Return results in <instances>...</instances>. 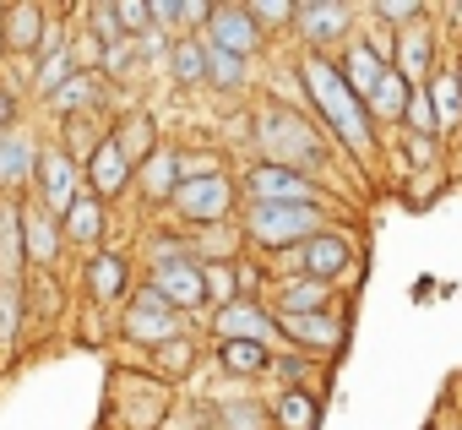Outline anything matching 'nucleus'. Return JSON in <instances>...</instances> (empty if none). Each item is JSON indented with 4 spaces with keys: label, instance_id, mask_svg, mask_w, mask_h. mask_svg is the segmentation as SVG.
<instances>
[{
    "label": "nucleus",
    "instance_id": "f257e3e1",
    "mask_svg": "<svg viewBox=\"0 0 462 430\" xmlns=\"http://www.w3.org/2000/svg\"><path fill=\"white\" fill-rule=\"evenodd\" d=\"M251 147H256V158H267V164H283V169H300V174L321 180V185L337 191L343 201H348V191H354V180L343 174L348 158L332 147V136L316 126L310 109H294V104H283V98H256V104H251Z\"/></svg>",
    "mask_w": 462,
    "mask_h": 430
},
{
    "label": "nucleus",
    "instance_id": "f03ea898",
    "mask_svg": "<svg viewBox=\"0 0 462 430\" xmlns=\"http://www.w3.org/2000/svg\"><path fill=\"white\" fill-rule=\"evenodd\" d=\"M294 71H300L305 109L316 115V126L332 136V147L348 158L354 174H370L381 164V131H375L370 109L354 98V88L343 82L337 61H327V55H294Z\"/></svg>",
    "mask_w": 462,
    "mask_h": 430
},
{
    "label": "nucleus",
    "instance_id": "7ed1b4c3",
    "mask_svg": "<svg viewBox=\"0 0 462 430\" xmlns=\"http://www.w3.org/2000/svg\"><path fill=\"white\" fill-rule=\"evenodd\" d=\"M337 224L332 207H300V201H245L240 207V235H245V251L273 262L283 251H300L305 240H316L321 229Z\"/></svg>",
    "mask_w": 462,
    "mask_h": 430
},
{
    "label": "nucleus",
    "instance_id": "20e7f679",
    "mask_svg": "<svg viewBox=\"0 0 462 430\" xmlns=\"http://www.w3.org/2000/svg\"><path fill=\"white\" fill-rule=\"evenodd\" d=\"M273 273H300V278H321V284H337L343 294H354L348 284L359 278V229L348 219H337L332 229H321L316 240H305L300 251H283L267 262Z\"/></svg>",
    "mask_w": 462,
    "mask_h": 430
},
{
    "label": "nucleus",
    "instance_id": "39448f33",
    "mask_svg": "<svg viewBox=\"0 0 462 430\" xmlns=\"http://www.w3.org/2000/svg\"><path fill=\"white\" fill-rule=\"evenodd\" d=\"M174 387H163L152 370H115L104 397V430H163L174 425Z\"/></svg>",
    "mask_w": 462,
    "mask_h": 430
},
{
    "label": "nucleus",
    "instance_id": "423d86ee",
    "mask_svg": "<svg viewBox=\"0 0 462 430\" xmlns=\"http://www.w3.org/2000/svg\"><path fill=\"white\" fill-rule=\"evenodd\" d=\"M240 207H245V196H240V174H235V169H223V174L180 180V191H174V201H169L163 219L196 235V229L235 224V219H240Z\"/></svg>",
    "mask_w": 462,
    "mask_h": 430
},
{
    "label": "nucleus",
    "instance_id": "0eeeda50",
    "mask_svg": "<svg viewBox=\"0 0 462 430\" xmlns=\"http://www.w3.org/2000/svg\"><path fill=\"white\" fill-rule=\"evenodd\" d=\"M77 289H82L88 311H98V316L115 322V316L131 305V294H136V257H131L125 246H104V251L82 257V267H77Z\"/></svg>",
    "mask_w": 462,
    "mask_h": 430
},
{
    "label": "nucleus",
    "instance_id": "6e6552de",
    "mask_svg": "<svg viewBox=\"0 0 462 430\" xmlns=\"http://www.w3.org/2000/svg\"><path fill=\"white\" fill-rule=\"evenodd\" d=\"M190 327H196V322H185L152 284H136L131 305L115 316V338L131 343L136 354H152V349H163L169 338H180V332H190Z\"/></svg>",
    "mask_w": 462,
    "mask_h": 430
},
{
    "label": "nucleus",
    "instance_id": "1a4fd4ad",
    "mask_svg": "<svg viewBox=\"0 0 462 430\" xmlns=\"http://www.w3.org/2000/svg\"><path fill=\"white\" fill-rule=\"evenodd\" d=\"M240 196L245 201H300V207H332L337 212V191H327L321 180L300 174V169H283V164H267V158H245L240 164Z\"/></svg>",
    "mask_w": 462,
    "mask_h": 430
},
{
    "label": "nucleus",
    "instance_id": "9d476101",
    "mask_svg": "<svg viewBox=\"0 0 462 430\" xmlns=\"http://www.w3.org/2000/svg\"><path fill=\"white\" fill-rule=\"evenodd\" d=\"M359 6H348V0H300V17H294V44L300 55H327L337 61L354 33H359Z\"/></svg>",
    "mask_w": 462,
    "mask_h": 430
},
{
    "label": "nucleus",
    "instance_id": "9b49d317",
    "mask_svg": "<svg viewBox=\"0 0 462 430\" xmlns=\"http://www.w3.org/2000/svg\"><path fill=\"white\" fill-rule=\"evenodd\" d=\"M354 338V305L337 311H310V316H278V349L310 354V360H337Z\"/></svg>",
    "mask_w": 462,
    "mask_h": 430
},
{
    "label": "nucleus",
    "instance_id": "f8f14e48",
    "mask_svg": "<svg viewBox=\"0 0 462 430\" xmlns=\"http://www.w3.org/2000/svg\"><path fill=\"white\" fill-rule=\"evenodd\" d=\"M207 50H223V55H240V61H262L267 55V33H262V23L251 17V6H245V0H217V6H212V23H207Z\"/></svg>",
    "mask_w": 462,
    "mask_h": 430
},
{
    "label": "nucleus",
    "instance_id": "ddd939ff",
    "mask_svg": "<svg viewBox=\"0 0 462 430\" xmlns=\"http://www.w3.org/2000/svg\"><path fill=\"white\" fill-rule=\"evenodd\" d=\"M82 191H88L82 164H77V158L50 136V142H44V153H39V169H33V191H28V196H33L39 207H50V212H60V219H66L71 201H77Z\"/></svg>",
    "mask_w": 462,
    "mask_h": 430
},
{
    "label": "nucleus",
    "instance_id": "4468645a",
    "mask_svg": "<svg viewBox=\"0 0 462 430\" xmlns=\"http://www.w3.org/2000/svg\"><path fill=\"white\" fill-rule=\"evenodd\" d=\"M207 343H235V338H256V343H278V316L267 311V300L240 294L235 305H223L201 322Z\"/></svg>",
    "mask_w": 462,
    "mask_h": 430
},
{
    "label": "nucleus",
    "instance_id": "2eb2a0df",
    "mask_svg": "<svg viewBox=\"0 0 462 430\" xmlns=\"http://www.w3.org/2000/svg\"><path fill=\"white\" fill-rule=\"evenodd\" d=\"M142 284H152L185 322H207L212 316V300H207V267L190 257V262H169V267H152Z\"/></svg>",
    "mask_w": 462,
    "mask_h": 430
},
{
    "label": "nucleus",
    "instance_id": "dca6fc26",
    "mask_svg": "<svg viewBox=\"0 0 462 430\" xmlns=\"http://www.w3.org/2000/svg\"><path fill=\"white\" fill-rule=\"evenodd\" d=\"M267 311L273 316H310V311H337L348 305V294L337 284H321V278H300V273H273L267 284Z\"/></svg>",
    "mask_w": 462,
    "mask_h": 430
},
{
    "label": "nucleus",
    "instance_id": "f3484780",
    "mask_svg": "<svg viewBox=\"0 0 462 430\" xmlns=\"http://www.w3.org/2000/svg\"><path fill=\"white\" fill-rule=\"evenodd\" d=\"M23 246H28V273H60L66 267V224H60V212L39 207L28 196L23 207Z\"/></svg>",
    "mask_w": 462,
    "mask_h": 430
},
{
    "label": "nucleus",
    "instance_id": "a211bd4d",
    "mask_svg": "<svg viewBox=\"0 0 462 430\" xmlns=\"http://www.w3.org/2000/svg\"><path fill=\"white\" fill-rule=\"evenodd\" d=\"M440 61H446V33H440V23H435V17H430V23H419V28H408V33H397L392 71H397L408 88H424V82L440 71Z\"/></svg>",
    "mask_w": 462,
    "mask_h": 430
},
{
    "label": "nucleus",
    "instance_id": "6ab92c4d",
    "mask_svg": "<svg viewBox=\"0 0 462 430\" xmlns=\"http://www.w3.org/2000/svg\"><path fill=\"white\" fill-rule=\"evenodd\" d=\"M44 131L33 120H23L17 131L0 136V196H28L33 191V169H39V153H44Z\"/></svg>",
    "mask_w": 462,
    "mask_h": 430
},
{
    "label": "nucleus",
    "instance_id": "aec40b11",
    "mask_svg": "<svg viewBox=\"0 0 462 430\" xmlns=\"http://www.w3.org/2000/svg\"><path fill=\"white\" fill-rule=\"evenodd\" d=\"M33 322H28V278H0V376L28 354Z\"/></svg>",
    "mask_w": 462,
    "mask_h": 430
},
{
    "label": "nucleus",
    "instance_id": "412c9836",
    "mask_svg": "<svg viewBox=\"0 0 462 430\" xmlns=\"http://www.w3.org/2000/svg\"><path fill=\"white\" fill-rule=\"evenodd\" d=\"M82 180H88V191H93L98 201H109V207H115L125 191H136V164L125 158V147L115 142V131H109V136L98 142V153L82 164Z\"/></svg>",
    "mask_w": 462,
    "mask_h": 430
},
{
    "label": "nucleus",
    "instance_id": "4be33fe9",
    "mask_svg": "<svg viewBox=\"0 0 462 430\" xmlns=\"http://www.w3.org/2000/svg\"><path fill=\"white\" fill-rule=\"evenodd\" d=\"M109 219H115V207L109 201H98L93 191H82L77 201H71V212H66V251L82 262V257H93V251H104L109 246Z\"/></svg>",
    "mask_w": 462,
    "mask_h": 430
},
{
    "label": "nucleus",
    "instance_id": "5701e85b",
    "mask_svg": "<svg viewBox=\"0 0 462 430\" xmlns=\"http://www.w3.org/2000/svg\"><path fill=\"white\" fill-rule=\"evenodd\" d=\"M273 360H278V343H256V338L212 343V365H217V376H228V387L273 381Z\"/></svg>",
    "mask_w": 462,
    "mask_h": 430
},
{
    "label": "nucleus",
    "instance_id": "b1692460",
    "mask_svg": "<svg viewBox=\"0 0 462 430\" xmlns=\"http://www.w3.org/2000/svg\"><path fill=\"white\" fill-rule=\"evenodd\" d=\"M109 98H115V82H104V77H93V71H82L77 82H66L50 104H44V115H50V126H71V120H98L104 109H109Z\"/></svg>",
    "mask_w": 462,
    "mask_h": 430
},
{
    "label": "nucleus",
    "instance_id": "393cba45",
    "mask_svg": "<svg viewBox=\"0 0 462 430\" xmlns=\"http://www.w3.org/2000/svg\"><path fill=\"white\" fill-rule=\"evenodd\" d=\"M44 28H50V6H44V0H6V6H0V33H6L12 61H39Z\"/></svg>",
    "mask_w": 462,
    "mask_h": 430
},
{
    "label": "nucleus",
    "instance_id": "a878e982",
    "mask_svg": "<svg viewBox=\"0 0 462 430\" xmlns=\"http://www.w3.org/2000/svg\"><path fill=\"white\" fill-rule=\"evenodd\" d=\"M337 71H343V82L354 88V98L370 109V98H375V93H381V82L392 77V61H386V55L370 44V33L359 28V33H354V44L337 55Z\"/></svg>",
    "mask_w": 462,
    "mask_h": 430
},
{
    "label": "nucleus",
    "instance_id": "bb28decb",
    "mask_svg": "<svg viewBox=\"0 0 462 430\" xmlns=\"http://www.w3.org/2000/svg\"><path fill=\"white\" fill-rule=\"evenodd\" d=\"M201 419H207L212 430H273V403H262V397L245 392V387H228V392H217V397L201 408Z\"/></svg>",
    "mask_w": 462,
    "mask_h": 430
},
{
    "label": "nucleus",
    "instance_id": "cd10ccee",
    "mask_svg": "<svg viewBox=\"0 0 462 430\" xmlns=\"http://www.w3.org/2000/svg\"><path fill=\"white\" fill-rule=\"evenodd\" d=\"M180 147H158L142 169H136V201L147 207V212H169V201H174V191H180Z\"/></svg>",
    "mask_w": 462,
    "mask_h": 430
},
{
    "label": "nucleus",
    "instance_id": "c85d7f7f",
    "mask_svg": "<svg viewBox=\"0 0 462 430\" xmlns=\"http://www.w3.org/2000/svg\"><path fill=\"white\" fill-rule=\"evenodd\" d=\"M66 311H71L66 278H60V273H28V322H33V338L60 332Z\"/></svg>",
    "mask_w": 462,
    "mask_h": 430
},
{
    "label": "nucleus",
    "instance_id": "c756f323",
    "mask_svg": "<svg viewBox=\"0 0 462 430\" xmlns=\"http://www.w3.org/2000/svg\"><path fill=\"white\" fill-rule=\"evenodd\" d=\"M201 349H212L207 343V332H180V338H169L163 349H152L147 354V370L163 381V387H180V381H190L196 376V365H201Z\"/></svg>",
    "mask_w": 462,
    "mask_h": 430
},
{
    "label": "nucleus",
    "instance_id": "7c9ffc66",
    "mask_svg": "<svg viewBox=\"0 0 462 430\" xmlns=\"http://www.w3.org/2000/svg\"><path fill=\"white\" fill-rule=\"evenodd\" d=\"M430 93V109H435V126H440V142H457L462 136V77H457V61L446 55L440 71L424 82Z\"/></svg>",
    "mask_w": 462,
    "mask_h": 430
},
{
    "label": "nucleus",
    "instance_id": "2f4dec72",
    "mask_svg": "<svg viewBox=\"0 0 462 430\" xmlns=\"http://www.w3.org/2000/svg\"><path fill=\"white\" fill-rule=\"evenodd\" d=\"M327 403L316 387H278L273 397V430H321Z\"/></svg>",
    "mask_w": 462,
    "mask_h": 430
},
{
    "label": "nucleus",
    "instance_id": "473e14b6",
    "mask_svg": "<svg viewBox=\"0 0 462 430\" xmlns=\"http://www.w3.org/2000/svg\"><path fill=\"white\" fill-rule=\"evenodd\" d=\"M23 207H28V196H0V278H28Z\"/></svg>",
    "mask_w": 462,
    "mask_h": 430
},
{
    "label": "nucleus",
    "instance_id": "72a5a7b5",
    "mask_svg": "<svg viewBox=\"0 0 462 430\" xmlns=\"http://www.w3.org/2000/svg\"><path fill=\"white\" fill-rule=\"evenodd\" d=\"M109 131H115V142L125 147V158H131L136 169L163 147V136H158V115H152V109H125V115H115Z\"/></svg>",
    "mask_w": 462,
    "mask_h": 430
},
{
    "label": "nucleus",
    "instance_id": "f704fd0d",
    "mask_svg": "<svg viewBox=\"0 0 462 430\" xmlns=\"http://www.w3.org/2000/svg\"><path fill=\"white\" fill-rule=\"evenodd\" d=\"M207 66H212L207 39H201V33H185V39L169 44V66H163V77H169L174 88H207Z\"/></svg>",
    "mask_w": 462,
    "mask_h": 430
},
{
    "label": "nucleus",
    "instance_id": "c9c22d12",
    "mask_svg": "<svg viewBox=\"0 0 462 430\" xmlns=\"http://www.w3.org/2000/svg\"><path fill=\"white\" fill-rule=\"evenodd\" d=\"M196 251H190V229H180V224H158V229H147L142 235V262H147V273L152 267H169V262H190Z\"/></svg>",
    "mask_w": 462,
    "mask_h": 430
},
{
    "label": "nucleus",
    "instance_id": "e433bc0d",
    "mask_svg": "<svg viewBox=\"0 0 462 430\" xmlns=\"http://www.w3.org/2000/svg\"><path fill=\"white\" fill-rule=\"evenodd\" d=\"M359 17L375 23V28L408 33V28H419V23H430L435 6H424V0H370V6H359Z\"/></svg>",
    "mask_w": 462,
    "mask_h": 430
},
{
    "label": "nucleus",
    "instance_id": "4c0bfd02",
    "mask_svg": "<svg viewBox=\"0 0 462 430\" xmlns=\"http://www.w3.org/2000/svg\"><path fill=\"white\" fill-rule=\"evenodd\" d=\"M82 77V66H77V55H71V44L66 50H55V55H39L33 61V98L39 104H50L66 82H77Z\"/></svg>",
    "mask_w": 462,
    "mask_h": 430
},
{
    "label": "nucleus",
    "instance_id": "58836bf2",
    "mask_svg": "<svg viewBox=\"0 0 462 430\" xmlns=\"http://www.w3.org/2000/svg\"><path fill=\"white\" fill-rule=\"evenodd\" d=\"M408 104H413V88L392 71L386 82H381V93L370 98V120H375V131H402V120H408Z\"/></svg>",
    "mask_w": 462,
    "mask_h": 430
},
{
    "label": "nucleus",
    "instance_id": "ea45409f",
    "mask_svg": "<svg viewBox=\"0 0 462 430\" xmlns=\"http://www.w3.org/2000/svg\"><path fill=\"white\" fill-rule=\"evenodd\" d=\"M251 71H256L251 61L212 50V66H207V93H217V98H240V93L251 88Z\"/></svg>",
    "mask_w": 462,
    "mask_h": 430
},
{
    "label": "nucleus",
    "instance_id": "a19ab883",
    "mask_svg": "<svg viewBox=\"0 0 462 430\" xmlns=\"http://www.w3.org/2000/svg\"><path fill=\"white\" fill-rule=\"evenodd\" d=\"M397 153H402V169H413V180H419V174H440L446 142L440 136H408V131H397Z\"/></svg>",
    "mask_w": 462,
    "mask_h": 430
},
{
    "label": "nucleus",
    "instance_id": "79ce46f5",
    "mask_svg": "<svg viewBox=\"0 0 462 430\" xmlns=\"http://www.w3.org/2000/svg\"><path fill=\"white\" fill-rule=\"evenodd\" d=\"M321 376H327V365L310 360V354L278 349V360H273V381H278V387H316V392H321Z\"/></svg>",
    "mask_w": 462,
    "mask_h": 430
},
{
    "label": "nucleus",
    "instance_id": "37998d69",
    "mask_svg": "<svg viewBox=\"0 0 462 430\" xmlns=\"http://www.w3.org/2000/svg\"><path fill=\"white\" fill-rule=\"evenodd\" d=\"M251 17L262 23L267 39H294V17H300V0H245Z\"/></svg>",
    "mask_w": 462,
    "mask_h": 430
},
{
    "label": "nucleus",
    "instance_id": "c03bdc74",
    "mask_svg": "<svg viewBox=\"0 0 462 430\" xmlns=\"http://www.w3.org/2000/svg\"><path fill=\"white\" fill-rule=\"evenodd\" d=\"M115 12H120L125 39H147L152 33V6H147V0H115Z\"/></svg>",
    "mask_w": 462,
    "mask_h": 430
},
{
    "label": "nucleus",
    "instance_id": "a18cd8bd",
    "mask_svg": "<svg viewBox=\"0 0 462 430\" xmlns=\"http://www.w3.org/2000/svg\"><path fill=\"white\" fill-rule=\"evenodd\" d=\"M402 131H408V136H440V126H435V109H430V93H424V88H413V104H408V120H402Z\"/></svg>",
    "mask_w": 462,
    "mask_h": 430
},
{
    "label": "nucleus",
    "instance_id": "49530a36",
    "mask_svg": "<svg viewBox=\"0 0 462 430\" xmlns=\"http://www.w3.org/2000/svg\"><path fill=\"white\" fill-rule=\"evenodd\" d=\"M23 120H28V98H23V93H12L6 82H0V136L17 131Z\"/></svg>",
    "mask_w": 462,
    "mask_h": 430
},
{
    "label": "nucleus",
    "instance_id": "de8ad7c7",
    "mask_svg": "<svg viewBox=\"0 0 462 430\" xmlns=\"http://www.w3.org/2000/svg\"><path fill=\"white\" fill-rule=\"evenodd\" d=\"M435 23H440L446 44H457V33H462V0H451V6H435Z\"/></svg>",
    "mask_w": 462,
    "mask_h": 430
},
{
    "label": "nucleus",
    "instance_id": "09e8293b",
    "mask_svg": "<svg viewBox=\"0 0 462 430\" xmlns=\"http://www.w3.org/2000/svg\"><path fill=\"white\" fill-rule=\"evenodd\" d=\"M6 61H12V50H6V33H0V71H6Z\"/></svg>",
    "mask_w": 462,
    "mask_h": 430
},
{
    "label": "nucleus",
    "instance_id": "8fccbe9b",
    "mask_svg": "<svg viewBox=\"0 0 462 430\" xmlns=\"http://www.w3.org/2000/svg\"><path fill=\"white\" fill-rule=\"evenodd\" d=\"M163 430H174V425H163Z\"/></svg>",
    "mask_w": 462,
    "mask_h": 430
},
{
    "label": "nucleus",
    "instance_id": "3c124183",
    "mask_svg": "<svg viewBox=\"0 0 462 430\" xmlns=\"http://www.w3.org/2000/svg\"><path fill=\"white\" fill-rule=\"evenodd\" d=\"M98 430H104V425H98Z\"/></svg>",
    "mask_w": 462,
    "mask_h": 430
},
{
    "label": "nucleus",
    "instance_id": "603ef678",
    "mask_svg": "<svg viewBox=\"0 0 462 430\" xmlns=\"http://www.w3.org/2000/svg\"><path fill=\"white\" fill-rule=\"evenodd\" d=\"M457 430H462V425H457Z\"/></svg>",
    "mask_w": 462,
    "mask_h": 430
}]
</instances>
